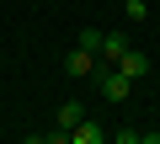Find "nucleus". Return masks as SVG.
Returning <instances> with one entry per match:
<instances>
[{"label":"nucleus","instance_id":"7ed1b4c3","mask_svg":"<svg viewBox=\"0 0 160 144\" xmlns=\"http://www.w3.org/2000/svg\"><path fill=\"white\" fill-rule=\"evenodd\" d=\"M69 144H107V128H102L96 117H80V123L69 128Z\"/></svg>","mask_w":160,"mask_h":144},{"label":"nucleus","instance_id":"f03ea898","mask_svg":"<svg viewBox=\"0 0 160 144\" xmlns=\"http://www.w3.org/2000/svg\"><path fill=\"white\" fill-rule=\"evenodd\" d=\"M96 80H102V96L107 102H128V75H123V69H96Z\"/></svg>","mask_w":160,"mask_h":144},{"label":"nucleus","instance_id":"20e7f679","mask_svg":"<svg viewBox=\"0 0 160 144\" xmlns=\"http://www.w3.org/2000/svg\"><path fill=\"white\" fill-rule=\"evenodd\" d=\"M112 69H123L128 80H144V75H149V53H139V48H128V53H123V59H118Z\"/></svg>","mask_w":160,"mask_h":144},{"label":"nucleus","instance_id":"9d476101","mask_svg":"<svg viewBox=\"0 0 160 144\" xmlns=\"http://www.w3.org/2000/svg\"><path fill=\"white\" fill-rule=\"evenodd\" d=\"M139 144H160V133H139Z\"/></svg>","mask_w":160,"mask_h":144},{"label":"nucleus","instance_id":"0eeeda50","mask_svg":"<svg viewBox=\"0 0 160 144\" xmlns=\"http://www.w3.org/2000/svg\"><path fill=\"white\" fill-rule=\"evenodd\" d=\"M80 48H86V53H102V32L96 27H80Z\"/></svg>","mask_w":160,"mask_h":144},{"label":"nucleus","instance_id":"423d86ee","mask_svg":"<svg viewBox=\"0 0 160 144\" xmlns=\"http://www.w3.org/2000/svg\"><path fill=\"white\" fill-rule=\"evenodd\" d=\"M80 117H86V107H80V102H64V107H59V128H75Z\"/></svg>","mask_w":160,"mask_h":144},{"label":"nucleus","instance_id":"39448f33","mask_svg":"<svg viewBox=\"0 0 160 144\" xmlns=\"http://www.w3.org/2000/svg\"><path fill=\"white\" fill-rule=\"evenodd\" d=\"M123 53H128V37H123V32H102V53H96V59H107V64H118Z\"/></svg>","mask_w":160,"mask_h":144},{"label":"nucleus","instance_id":"9b49d317","mask_svg":"<svg viewBox=\"0 0 160 144\" xmlns=\"http://www.w3.org/2000/svg\"><path fill=\"white\" fill-rule=\"evenodd\" d=\"M22 144H43V133H27V139H22Z\"/></svg>","mask_w":160,"mask_h":144},{"label":"nucleus","instance_id":"f257e3e1","mask_svg":"<svg viewBox=\"0 0 160 144\" xmlns=\"http://www.w3.org/2000/svg\"><path fill=\"white\" fill-rule=\"evenodd\" d=\"M64 75H69V80H86V75H96V53H86V48L75 43V48L64 53Z\"/></svg>","mask_w":160,"mask_h":144},{"label":"nucleus","instance_id":"1a4fd4ad","mask_svg":"<svg viewBox=\"0 0 160 144\" xmlns=\"http://www.w3.org/2000/svg\"><path fill=\"white\" fill-rule=\"evenodd\" d=\"M112 144H139V133H133V128H123V133H118Z\"/></svg>","mask_w":160,"mask_h":144},{"label":"nucleus","instance_id":"6e6552de","mask_svg":"<svg viewBox=\"0 0 160 144\" xmlns=\"http://www.w3.org/2000/svg\"><path fill=\"white\" fill-rule=\"evenodd\" d=\"M123 11H128V22H144V16H149V6H144V0H123Z\"/></svg>","mask_w":160,"mask_h":144}]
</instances>
